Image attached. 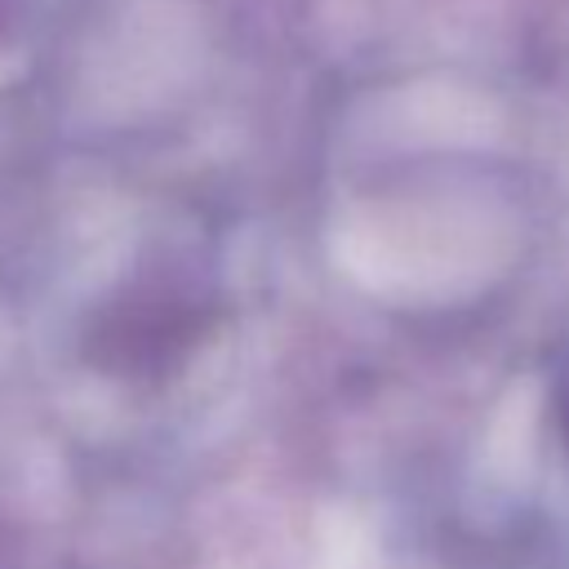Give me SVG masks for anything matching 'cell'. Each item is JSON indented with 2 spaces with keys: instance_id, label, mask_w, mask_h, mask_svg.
I'll use <instances>...</instances> for the list:
<instances>
[{
  "instance_id": "cell-1",
  "label": "cell",
  "mask_w": 569,
  "mask_h": 569,
  "mask_svg": "<svg viewBox=\"0 0 569 569\" xmlns=\"http://www.w3.org/2000/svg\"><path fill=\"white\" fill-rule=\"evenodd\" d=\"M556 422H560V436H565V449H569V369L556 387Z\"/></svg>"
}]
</instances>
